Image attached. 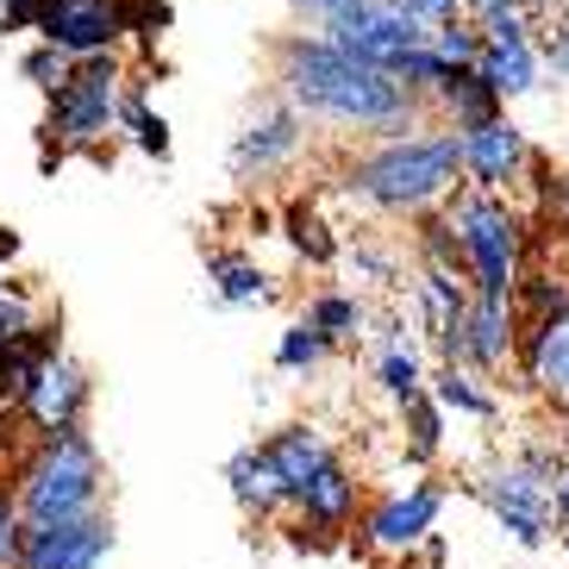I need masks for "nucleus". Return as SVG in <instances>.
<instances>
[{
	"instance_id": "obj_1",
	"label": "nucleus",
	"mask_w": 569,
	"mask_h": 569,
	"mask_svg": "<svg viewBox=\"0 0 569 569\" xmlns=\"http://www.w3.org/2000/svg\"><path fill=\"white\" fill-rule=\"evenodd\" d=\"M276 94H288L307 119H326V126L369 132V138H395L426 126V101L395 69L363 63L326 32L276 38Z\"/></svg>"
},
{
	"instance_id": "obj_2",
	"label": "nucleus",
	"mask_w": 569,
	"mask_h": 569,
	"mask_svg": "<svg viewBox=\"0 0 569 569\" xmlns=\"http://www.w3.org/2000/svg\"><path fill=\"white\" fill-rule=\"evenodd\" d=\"M345 188H351L363 207L376 213H426V207H445L463 188V132L451 119H426L413 132L376 138L351 169H345Z\"/></svg>"
},
{
	"instance_id": "obj_3",
	"label": "nucleus",
	"mask_w": 569,
	"mask_h": 569,
	"mask_svg": "<svg viewBox=\"0 0 569 569\" xmlns=\"http://www.w3.org/2000/svg\"><path fill=\"white\" fill-rule=\"evenodd\" d=\"M101 488H107V469H101V451H94V438L82 426L32 438V451L19 457V469H13V501L26 513V526L94 513L101 507Z\"/></svg>"
},
{
	"instance_id": "obj_4",
	"label": "nucleus",
	"mask_w": 569,
	"mask_h": 569,
	"mask_svg": "<svg viewBox=\"0 0 569 569\" xmlns=\"http://www.w3.org/2000/svg\"><path fill=\"white\" fill-rule=\"evenodd\" d=\"M457 238H463V263H469V282L482 295H519L526 282V213H519L507 194L495 188H476L463 182L445 201Z\"/></svg>"
},
{
	"instance_id": "obj_5",
	"label": "nucleus",
	"mask_w": 569,
	"mask_h": 569,
	"mask_svg": "<svg viewBox=\"0 0 569 569\" xmlns=\"http://www.w3.org/2000/svg\"><path fill=\"white\" fill-rule=\"evenodd\" d=\"M51 113H44V132L63 138V144H94L119 126V101H126V63L119 51H94L76 57L69 76L44 94Z\"/></svg>"
},
{
	"instance_id": "obj_6",
	"label": "nucleus",
	"mask_w": 569,
	"mask_h": 569,
	"mask_svg": "<svg viewBox=\"0 0 569 569\" xmlns=\"http://www.w3.org/2000/svg\"><path fill=\"white\" fill-rule=\"evenodd\" d=\"M319 32L332 38V44H345L351 57L382 63V69H395L407 51H419V44H432V26H426L407 0H351V7H338Z\"/></svg>"
},
{
	"instance_id": "obj_7",
	"label": "nucleus",
	"mask_w": 569,
	"mask_h": 569,
	"mask_svg": "<svg viewBox=\"0 0 569 569\" xmlns=\"http://www.w3.org/2000/svg\"><path fill=\"white\" fill-rule=\"evenodd\" d=\"M476 501L495 513V526L513 538L519 551H538L557 526V476H545L538 463L519 457V463H507L476 482Z\"/></svg>"
},
{
	"instance_id": "obj_8",
	"label": "nucleus",
	"mask_w": 569,
	"mask_h": 569,
	"mask_svg": "<svg viewBox=\"0 0 569 569\" xmlns=\"http://www.w3.org/2000/svg\"><path fill=\"white\" fill-rule=\"evenodd\" d=\"M519 345H526L519 295H482V288H476V301H469V313H463V332H457V345L445 351V363H469L476 376H501L519 357Z\"/></svg>"
},
{
	"instance_id": "obj_9",
	"label": "nucleus",
	"mask_w": 569,
	"mask_h": 569,
	"mask_svg": "<svg viewBox=\"0 0 569 569\" xmlns=\"http://www.w3.org/2000/svg\"><path fill=\"white\" fill-rule=\"evenodd\" d=\"M32 32L69 57L119 51V38L132 32V0H38Z\"/></svg>"
},
{
	"instance_id": "obj_10",
	"label": "nucleus",
	"mask_w": 569,
	"mask_h": 569,
	"mask_svg": "<svg viewBox=\"0 0 569 569\" xmlns=\"http://www.w3.org/2000/svg\"><path fill=\"white\" fill-rule=\"evenodd\" d=\"M457 132H463V182L507 194L513 182L532 176L538 151H532V138H526V126L507 119V107L501 113H488V119H476V126H457Z\"/></svg>"
},
{
	"instance_id": "obj_11",
	"label": "nucleus",
	"mask_w": 569,
	"mask_h": 569,
	"mask_svg": "<svg viewBox=\"0 0 569 569\" xmlns=\"http://www.w3.org/2000/svg\"><path fill=\"white\" fill-rule=\"evenodd\" d=\"M113 551V519L107 507L76 519H44V526H26V545H19V569H101Z\"/></svg>"
},
{
	"instance_id": "obj_12",
	"label": "nucleus",
	"mask_w": 569,
	"mask_h": 569,
	"mask_svg": "<svg viewBox=\"0 0 569 569\" xmlns=\"http://www.w3.org/2000/svg\"><path fill=\"white\" fill-rule=\"evenodd\" d=\"M445 501H451V495L438 482H407L401 495H388V501L369 507L363 545L382 551V557H413L419 545H432V526H438V513H445Z\"/></svg>"
},
{
	"instance_id": "obj_13",
	"label": "nucleus",
	"mask_w": 569,
	"mask_h": 569,
	"mask_svg": "<svg viewBox=\"0 0 569 569\" xmlns=\"http://www.w3.org/2000/svg\"><path fill=\"white\" fill-rule=\"evenodd\" d=\"M301 138H307V113H301V107L288 101V94L263 101L244 126H238V138H232V176H238V182L276 176L288 157L301 151Z\"/></svg>"
},
{
	"instance_id": "obj_14",
	"label": "nucleus",
	"mask_w": 569,
	"mask_h": 569,
	"mask_svg": "<svg viewBox=\"0 0 569 569\" xmlns=\"http://www.w3.org/2000/svg\"><path fill=\"white\" fill-rule=\"evenodd\" d=\"M88 369L76 363V357H44L32 376V388H26V401H19V419L32 426V438H51V432H69V426H82L88 413Z\"/></svg>"
},
{
	"instance_id": "obj_15",
	"label": "nucleus",
	"mask_w": 569,
	"mask_h": 569,
	"mask_svg": "<svg viewBox=\"0 0 569 569\" xmlns=\"http://www.w3.org/2000/svg\"><path fill=\"white\" fill-rule=\"evenodd\" d=\"M476 69H482V82L495 88L501 101H526V94H538V44H532V26H526V19L488 26Z\"/></svg>"
},
{
	"instance_id": "obj_16",
	"label": "nucleus",
	"mask_w": 569,
	"mask_h": 569,
	"mask_svg": "<svg viewBox=\"0 0 569 569\" xmlns=\"http://www.w3.org/2000/svg\"><path fill=\"white\" fill-rule=\"evenodd\" d=\"M226 488H232V501L251 519H276L282 507H295V488L282 482V469H276V457L263 445H244V451L226 457Z\"/></svg>"
},
{
	"instance_id": "obj_17",
	"label": "nucleus",
	"mask_w": 569,
	"mask_h": 569,
	"mask_svg": "<svg viewBox=\"0 0 569 569\" xmlns=\"http://www.w3.org/2000/svg\"><path fill=\"white\" fill-rule=\"evenodd\" d=\"M295 513H301V526H313V532H345L357 519V476L332 457V463L295 495Z\"/></svg>"
},
{
	"instance_id": "obj_18",
	"label": "nucleus",
	"mask_w": 569,
	"mask_h": 569,
	"mask_svg": "<svg viewBox=\"0 0 569 569\" xmlns=\"http://www.w3.org/2000/svg\"><path fill=\"white\" fill-rule=\"evenodd\" d=\"M519 357H526V376H532V388H545L551 401H569V313L526 326V345H519Z\"/></svg>"
},
{
	"instance_id": "obj_19",
	"label": "nucleus",
	"mask_w": 569,
	"mask_h": 569,
	"mask_svg": "<svg viewBox=\"0 0 569 569\" xmlns=\"http://www.w3.org/2000/svg\"><path fill=\"white\" fill-rule=\"evenodd\" d=\"M207 288H213L219 307H263L276 301V282L269 269L244 251H207Z\"/></svg>"
},
{
	"instance_id": "obj_20",
	"label": "nucleus",
	"mask_w": 569,
	"mask_h": 569,
	"mask_svg": "<svg viewBox=\"0 0 569 569\" xmlns=\"http://www.w3.org/2000/svg\"><path fill=\"white\" fill-rule=\"evenodd\" d=\"M263 451L276 457V469H282V482L295 488V495H301L307 482H313L319 469L332 463V438L319 432V426H282V432H269L263 438Z\"/></svg>"
},
{
	"instance_id": "obj_21",
	"label": "nucleus",
	"mask_w": 569,
	"mask_h": 569,
	"mask_svg": "<svg viewBox=\"0 0 569 569\" xmlns=\"http://www.w3.org/2000/svg\"><path fill=\"white\" fill-rule=\"evenodd\" d=\"M376 382H382L388 401H413V395H426V388H432V376H426L419 351L407 345V332H388L382 338V351H376Z\"/></svg>"
},
{
	"instance_id": "obj_22",
	"label": "nucleus",
	"mask_w": 569,
	"mask_h": 569,
	"mask_svg": "<svg viewBox=\"0 0 569 569\" xmlns=\"http://www.w3.org/2000/svg\"><path fill=\"white\" fill-rule=\"evenodd\" d=\"M438 119H451V126H476V119H488V113H501V94L482 82V69H457L451 82H445V94H438Z\"/></svg>"
},
{
	"instance_id": "obj_23",
	"label": "nucleus",
	"mask_w": 569,
	"mask_h": 569,
	"mask_svg": "<svg viewBox=\"0 0 569 569\" xmlns=\"http://www.w3.org/2000/svg\"><path fill=\"white\" fill-rule=\"evenodd\" d=\"M482 376L469 363H438V376H432V395L445 401V413H457V419H495L501 407H495V395H482Z\"/></svg>"
},
{
	"instance_id": "obj_24",
	"label": "nucleus",
	"mask_w": 569,
	"mask_h": 569,
	"mask_svg": "<svg viewBox=\"0 0 569 569\" xmlns=\"http://www.w3.org/2000/svg\"><path fill=\"white\" fill-rule=\"evenodd\" d=\"M401 413H407V463H432L438 445H445V401L426 388V395L401 401Z\"/></svg>"
},
{
	"instance_id": "obj_25",
	"label": "nucleus",
	"mask_w": 569,
	"mask_h": 569,
	"mask_svg": "<svg viewBox=\"0 0 569 569\" xmlns=\"http://www.w3.org/2000/svg\"><path fill=\"white\" fill-rule=\"evenodd\" d=\"M307 319H313V326L332 338V345H345V338H363V326H369L363 301H357V295H345V288H319L313 301H307Z\"/></svg>"
},
{
	"instance_id": "obj_26",
	"label": "nucleus",
	"mask_w": 569,
	"mask_h": 569,
	"mask_svg": "<svg viewBox=\"0 0 569 569\" xmlns=\"http://www.w3.org/2000/svg\"><path fill=\"white\" fill-rule=\"evenodd\" d=\"M326 357H332V338L319 332L307 313L295 319L282 338H276V369H282V376H307V369H319Z\"/></svg>"
},
{
	"instance_id": "obj_27",
	"label": "nucleus",
	"mask_w": 569,
	"mask_h": 569,
	"mask_svg": "<svg viewBox=\"0 0 569 569\" xmlns=\"http://www.w3.org/2000/svg\"><path fill=\"white\" fill-rule=\"evenodd\" d=\"M457 69H463V63H451V57L438 51V44H419V51H407V57H401V63H395V76H401V82H407V88H413L419 101L432 107V101H438V94H445V82H451Z\"/></svg>"
},
{
	"instance_id": "obj_28",
	"label": "nucleus",
	"mask_w": 569,
	"mask_h": 569,
	"mask_svg": "<svg viewBox=\"0 0 569 569\" xmlns=\"http://www.w3.org/2000/svg\"><path fill=\"white\" fill-rule=\"evenodd\" d=\"M119 126H132L138 151L169 157V126H163V113H151V107H144V82H126V101H119Z\"/></svg>"
},
{
	"instance_id": "obj_29",
	"label": "nucleus",
	"mask_w": 569,
	"mask_h": 569,
	"mask_svg": "<svg viewBox=\"0 0 569 569\" xmlns=\"http://www.w3.org/2000/svg\"><path fill=\"white\" fill-rule=\"evenodd\" d=\"M69 63H76L69 51H57L51 38H38V51H26V57H19V76H26L32 88H44V94H51V88L69 76Z\"/></svg>"
},
{
	"instance_id": "obj_30",
	"label": "nucleus",
	"mask_w": 569,
	"mask_h": 569,
	"mask_svg": "<svg viewBox=\"0 0 569 569\" xmlns=\"http://www.w3.org/2000/svg\"><path fill=\"white\" fill-rule=\"evenodd\" d=\"M38 326H44V319H38V307L26 301L19 288H0V338H7V345H26Z\"/></svg>"
},
{
	"instance_id": "obj_31",
	"label": "nucleus",
	"mask_w": 569,
	"mask_h": 569,
	"mask_svg": "<svg viewBox=\"0 0 569 569\" xmlns=\"http://www.w3.org/2000/svg\"><path fill=\"white\" fill-rule=\"evenodd\" d=\"M19 545H26V513L13 501V482H0V569H19Z\"/></svg>"
},
{
	"instance_id": "obj_32",
	"label": "nucleus",
	"mask_w": 569,
	"mask_h": 569,
	"mask_svg": "<svg viewBox=\"0 0 569 569\" xmlns=\"http://www.w3.org/2000/svg\"><path fill=\"white\" fill-rule=\"evenodd\" d=\"M288 226H295L288 238H295V251L301 257H313V263H332L338 257V238H326V226H319L313 213H288Z\"/></svg>"
},
{
	"instance_id": "obj_33",
	"label": "nucleus",
	"mask_w": 569,
	"mask_h": 569,
	"mask_svg": "<svg viewBox=\"0 0 569 569\" xmlns=\"http://www.w3.org/2000/svg\"><path fill=\"white\" fill-rule=\"evenodd\" d=\"M463 13L476 19L482 32H488V26H507V19H526V0H469Z\"/></svg>"
},
{
	"instance_id": "obj_34",
	"label": "nucleus",
	"mask_w": 569,
	"mask_h": 569,
	"mask_svg": "<svg viewBox=\"0 0 569 569\" xmlns=\"http://www.w3.org/2000/svg\"><path fill=\"white\" fill-rule=\"evenodd\" d=\"M351 269L363 276V282H388V276H395L388 251H376V244H357V251H351Z\"/></svg>"
},
{
	"instance_id": "obj_35",
	"label": "nucleus",
	"mask_w": 569,
	"mask_h": 569,
	"mask_svg": "<svg viewBox=\"0 0 569 569\" xmlns=\"http://www.w3.org/2000/svg\"><path fill=\"white\" fill-rule=\"evenodd\" d=\"M407 7H413V13L426 19V26H445V19H463L469 0H407Z\"/></svg>"
},
{
	"instance_id": "obj_36",
	"label": "nucleus",
	"mask_w": 569,
	"mask_h": 569,
	"mask_svg": "<svg viewBox=\"0 0 569 569\" xmlns=\"http://www.w3.org/2000/svg\"><path fill=\"white\" fill-rule=\"evenodd\" d=\"M338 7H351V0H288V13H295V19H313V26H326Z\"/></svg>"
},
{
	"instance_id": "obj_37",
	"label": "nucleus",
	"mask_w": 569,
	"mask_h": 569,
	"mask_svg": "<svg viewBox=\"0 0 569 569\" xmlns=\"http://www.w3.org/2000/svg\"><path fill=\"white\" fill-rule=\"evenodd\" d=\"M551 57H557V63L569 69V19H563V26H557V32H551Z\"/></svg>"
},
{
	"instance_id": "obj_38",
	"label": "nucleus",
	"mask_w": 569,
	"mask_h": 569,
	"mask_svg": "<svg viewBox=\"0 0 569 569\" xmlns=\"http://www.w3.org/2000/svg\"><path fill=\"white\" fill-rule=\"evenodd\" d=\"M13 257H19V232L13 226H0V263H13Z\"/></svg>"
},
{
	"instance_id": "obj_39",
	"label": "nucleus",
	"mask_w": 569,
	"mask_h": 569,
	"mask_svg": "<svg viewBox=\"0 0 569 569\" xmlns=\"http://www.w3.org/2000/svg\"><path fill=\"white\" fill-rule=\"evenodd\" d=\"M551 207H557V219H563V232H569V182L551 188Z\"/></svg>"
},
{
	"instance_id": "obj_40",
	"label": "nucleus",
	"mask_w": 569,
	"mask_h": 569,
	"mask_svg": "<svg viewBox=\"0 0 569 569\" xmlns=\"http://www.w3.org/2000/svg\"><path fill=\"white\" fill-rule=\"evenodd\" d=\"M557 526H569V476H557Z\"/></svg>"
}]
</instances>
